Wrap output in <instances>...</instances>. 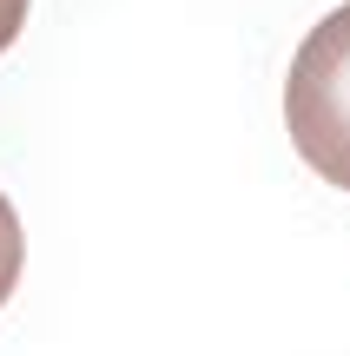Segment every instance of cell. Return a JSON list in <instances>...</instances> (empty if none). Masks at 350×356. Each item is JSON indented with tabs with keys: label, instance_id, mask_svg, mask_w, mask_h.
I'll use <instances>...</instances> for the list:
<instances>
[{
	"label": "cell",
	"instance_id": "6da1fadb",
	"mask_svg": "<svg viewBox=\"0 0 350 356\" xmlns=\"http://www.w3.org/2000/svg\"><path fill=\"white\" fill-rule=\"evenodd\" d=\"M285 132L324 185L350 191V0L304 33L285 73Z\"/></svg>",
	"mask_w": 350,
	"mask_h": 356
},
{
	"label": "cell",
	"instance_id": "7a4b0ae2",
	"mask_svg": "<svg viewBox=\"0 0 350 356\" xmlns=\"http://www.w3.org/2000/svg\"><path fill=\"white\" fill-rule=\"evenodd\" d=\"M20 270H26V231H20V211H13V198L0 191V304L13 297Z\"/></svg>",
	"mask_w": 350,
	"mask_h": 356
},
{
	"label": "cell",
	"instance_id": "3957f363",
	"mask_svg": "<svg viewBox=\"0 0 350 356\" xmlns=\"http://www.w3.org/2000/svg\"><path fill=\"white\" fill-rule=\"evenodd\" d=\"M26 7H33V0H0V53H7L13 40H20V26H26Z\"/></svg>",
	"mask_w": 350,
	"mask_h": 356
}]
</instances>
